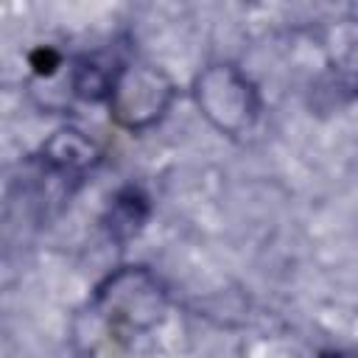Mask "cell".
Returning a JSON list of instances; mask_svg holds the SVG:
<instances>
[{
	"label": "cell",
	"instance_id": "obj_1",
	"mask_svg": "<svg viewBox=\"0 0 358 358\" xmlns=\"http://www.w3.org/2000/svg\"><path fill=\"white\" fill-rule=\"evenodd\" d=\"M165 305L168 296L157 274L143 266H123L95 288L90 313L109 338H120L151 330L165 316Z\"/></svg>",
	"mask_w": 358,
	"mask_h": 358
},
{
	"label": "cell",
	"instance_id": "obj_2",
	"mask_svg": "<svg viewBox=\"0 0 358 358\" xmlns=\"http://www.w3.org/2000/svg\"><path fill=\"white\" fill-rule=\"evenodd\" d=\"M193 98L201 115L224 134H243L257 117V92L232 64H210L196 76Z\"/></svg>",
	"mask_w": 358,
	"mask_h": 358
},
{
	"label": "cell",
	"instance_id": "obj_3",
	"mask_svg": "<svg viewBox=\"0 0 358 358\" xmlns=\"http://www.w3.org/2000/svg\"><path fill=\"white\" fill-rule=\"evenodd\" d=\"M171 101H173V84L159 67L143 62L117 67L109 92V106L120 126L145 129L165 115Z\"/></svg>",
	"mask_w": 358,
	"mask_h": 358
},
{
	"label": "cell",
	"instance_id": "obj_4",
	"mask_svg": "<svg viewBox=\"0 0 358 358\" xmlns=\"http://www.w3.org/2000/svg\"><path fill=\"white\" fill-rule=\"evenodd\" d=\"M42 159L53 171L76 173V171L90 168L98 159V148H95V143L84 131H78V129H59V131H53L45 140Z\"/></svg>",
	"mask_w": 358,
	"mask_h": 358
},
{
	"label": "cell",
	"instance_id": "obj_5",
	"mask_svg": "<svg viewBox=\"0 0 358 358\" xmlns=\"http://www.w3.org/2000/svg\"><path fill=\"white\" fill-rule=\"evenodd\" d=\"M145 218H148V199L137 187H126L112 199L103 221L112 238L129 241L143 229Z\"/></svg>",
	"mask_w": 358,
	"mask_h": 358
},
{
	"label": "cell",
	"instance_id": "obj_6",
	"mask_svg": "<svg viewBox=\"0 0 358 358\" xmlns=\"http://www.w3.org/2000/svg\"><path fill=\"white\" fill-rule=\"evenodd\" d=\"M330 56H333V64H336L341 81H347L352 90H358V25L355 22L333 28Z\"/></svg>",
	"mask_w": 358,
	"mask_h": 358
},
{
	"label": "cell",
	"instance_id": "obj_7",
	"mask_svg": "<svg viewBox=\"0 0 358 358\" xmlns=\"http://www.w3.org/2000/svg\"><path fill=\"white\" fill-rule=\"evenodd\" d=\"M56 67H59V56H56L50 48L39 50V53L34 56V70H36L39 76H53V73H56Z\"/></svg>",
	"mask_w": 358,
	"mask_h": 358
}]
</instances>
